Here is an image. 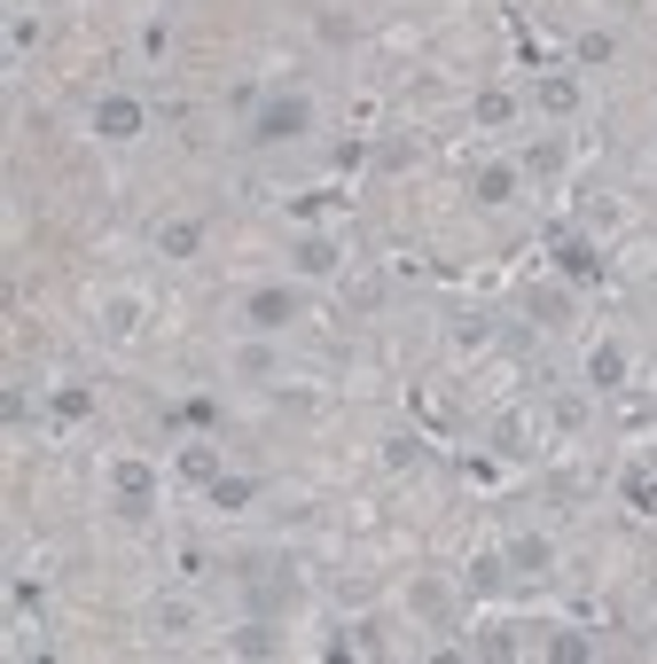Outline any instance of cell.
I'll return each mask as SVG.
<instances>
[{
  "instance_id": "obj_1",
  "label": "cell",
  "mask_w": 657,
  "mask_h": 664,
  "mask_svg": "<svg viewBox=\"0 0 657 664\" xmlns=\"http://www.w3.org/2000/svg\"><path fill=\"white\" fill-rule=\"evenodd\" d=\"M305 133H313V102L305 95H274V102L251 110V133L243 141L251 149H282V141H305Z\"/></svg>"
},
{
  "instance_id": "obj_2",
  "label": "cell",
  "mask_w": 657,
  "mask_h": 664,
  "mask_svg": "<svg viewBox=\"0 0 657 664\" xmlns=\"http://www.w3.org/2000/svg\"><path fill=\"white\" fill-rule=\"evenodd\" d=\"M110 485H118V516H133V524H141V516L157 509V469H149V461H118V469H110Z\"/></svg>"
},
{
  "instance_id": "obj_3",
  "label": "cell",
  "mask_w": 657,
  "mask_h": 664,
  "mask_svg": "<svg viewBox=\"0 0 657 664\" xmlns=\"http://www.w3.org/2000/svg\"><path fill=\"white\" fill-rule=\"evenodd\" d=\"M141 126H149V110H141V95H118V87H110V95L95 102V133H103V141H133Z\"/></svg>"
},
{
  "instance_id": "obj_4",
  "label": "cell",
  "mask_w": 657,
  "mask_h": 664,
  "mask_svg": "<svg viewBox=\"0 0 657 664\" xmlns=\"http://www.w3.org/2000/svg\"><path fill=\"white\" fill-rule=\"evenodd\" d=\"M243 320H251L259 337H282V328L298 320V290H251L243 297Z\"/></svg>"
},
{
  "instance_id": "obj_5",
  "label": "cell",
  "mask_w": 657,
  "mask_h": 664,
  "mask_svg": "<svg viewBox=\"0 0 657 664\" xmlns=\"http://www.w3.org/2000/svg\"><path fill=\"white\" fill-rule=\"evenodd\" d=\"M517 181H525V164H477V173H470V196H477L485 211H502V204H517Z\"/></svg>"
},
{
  "instance_id": "obj_6",
  "label": "cell",
  "mask_w": 657,
  "mask_h": 664,
  "mask_svg": "<svg viewBox=\"0 0 657 664\" xmlns=\"http://www.w3.org/2000/svg\"><path fill=\"white\" fill-rule=\"evenodd\" d=\"M290 266H298L305 282H328V274H337V266H345V251H337V242H328V235H305V242H298V251H290Z\"/></svg>"
},
{
  "instance_id": "obj_7",
  "label": "cell",
  "mask_w": 657,
  "mask_h": 664,
  "mask_svg": "<svg viewBox=\"0 0 657 664\" xmlns=\"http://www.w3.org/2000/svg\"><path fill=\"white\" fill-rule=\"evenodd\" d=\"M556 274H563L571 290H588V282L603 274V259H595V242H580V235H571V242H556Z\"/></svg>"
},
{
  "instance_id": "obj_8",
  "label": "cell",
  "mask_w": 657,
  "mask_h": 664,
  "mask_svg": "<svg viewBox=\"0 0 657 664\" xmlns=\"http://www.w3.org/2000/svg\"><path fill=\"white\" fill-rule=\"evenodd\" d=\"M532 102H540V118H571V110H580L588 95H580V78H571V70H548Z\"/></svg>"
},
{
  "instance_id": "obj_9",
  "label": "cell",
  "mask_w": 657,
  "mask_h": 664,
  "mask_svg": "<svg viewBox=\"0 0 657 664\" xmlns=\"http://www.w3.org/2000/svg\"><path fill=\"white\" fill-rule=\"evenodd\" d=\"M509 570H517V578H548V570H556V540L525 532V540L509 547Z\"/></svg>"
},
{
  "instance_id": "obj_10",
  "label": "cell",
  "mask_w": 657,
  "mask_h": 664,
  "mask_svg": "<svg viewBox=\"0 0 657 664\" xmlns=\"http://www.w3.org/2000/svg\"><path fill=\"white\" fill-rule=\"evenodd\" d=\"M157 251H164V259H196V251H204V219H164V227H157Z\"/></svg>"
},
{
  "instance_id": "obj_11",
  "label": "cell",
  "mask_w": 657,
  "mask_h": 664,
  "mask_svg": "<svg viewBox=\"0 0 657 664\" xmlns=\"http://www.w3.org/2000/svg\"><path fill=\"white\" fill-rule=\"evenodd\" d=\"M588 383H595V391H618V383H626V352H618V345H595V352H588Z\"/></svg>"
},
{
  "instance_id": "obj_12",
  "label": "cell",
  "mask_w": 657,
  "mask_h": 664,
  "mask_svg": "<svg viewBox=\"0 0 657 664\" xmlns=\"http://www.w3.org/2000/svg\"><path fill=\"white\" fill-rule=\"evenodd\" d=\"M251 501H259V477H227V469L212 477V509H251Z\"/></svg>"
},
{
  "instance_id": "obj_13",
  "label": "cell",
  "mask_w": 657,
  "mask_h": 664,
  "mask_svg": "<svg viewBox=\"0 0 657 664\" xmlns=\"http://www.w3.org/2000/svg\"><path fill=\"white\" fill-rule=\"evenodd\" d=\"M423 461H431V454H423L416 431H391V438H384V469H423Z\"/></svg>"
},
{
  "instance_id": "obj_14",
  "label": "cell",
  "mask_w": 657,
  "mask_h": 664,
  "mask_svg": "<svg viewBox=\"0 0 657 664\" xmlns=\"http://www.w3.org/2000/svg\"><path fill=\"white\" fill-rule=\"evenodd\" d=\"M509 587V555H477L470 563V595H502Z\"/></svg>"
},
{
  "instance_id": "obj_15",
  "label": "cell",
  "mask_w": 657,
  "mask_h": 664,
  "mask_svg": "<svg viewBox=\"0 0 657 664\" xmlns=\"http://www.w3.org/2000/svg\"><path fill=\"white\" fill-rule=\"evenodd\" d=\"M149 625H157V641H181V633L196 625V610H189V602H157V610H149Z\"/></svg>"
},
{
  "instance_id": "obj_16",
  "label": "cell",
  "mask_w": 657,
  "mask_h": 664,
  "mask_svg": "<svg viewBox=\"0 0 657 664\" xmlns=\"http://www.w3.org/2000/svg\"><path fill=\"white\" fill-rule=\"evenodd\" d=\"M532 320L540 328H563L571 320V290H532Z\"/></svg>"
},
{
  "instance_id": "obj_17",
  "label": "cell",
  "mask_w": 657,
  "mask_h": 664,
  "mask_svg": "<svg viewBox=\"0 0 657 664\" xmlns=\"http://www.w3.org/2000/svg\"><path fill=\"white\" fill-rule=\"evenodd\" d=\"M509 118H517V95H502V87L477 95V126H509Z\"/></svg>"
},
{
  "instance_id": "obj_18",
  "label": "cell",
  "mask_w": 657,
  "mask_h": 664,
  "mask_svg": "<svg viewBox=\"0 0 657 664\" xmlns=\"http://www.w3.org/2000/svg\"><path fill=\"white\" fill-rule=\"evenodd\" d=\"M235 656H274V625H235Z\"/></svg>"
},
{
  "instance_id": "obj_19",
  "label": "cell",
  "mask_w": 657,
  "mask_h": 664,
  "mask_svg": "<svg viewBox=\"0 0 657 664\" xmlns=\"http://www.w3.org/2000/svg\"><path fill=\"white\" fill-rule=\"evenodd\" d=\"M235 368L251 375V383H267V375H274V352H267V337H259V345H243V352H235Z\"/></svg>"
},
{
  "instance_id": "obj_20",
  "label": "cell",
  "mask_w": 657,
  "mask_h": 664,
  "mask_svg": "<svg viewBox=\"0 0 657 664\" xmlns=\"http://www.w3.org/2000/svg\"><path fill=\"white\" fill-rule=\"evenodd\" d=\"M407 610H416V618H446V587H431V578H416V595H407Z\"/></svg>"
},
{
  "instance_id": "obj_21",
  "label": "cell",
  "mask_w": 657,
  "mask_h": 664,
  "mask_svg": "<svg viewBox=\"0 0 657 664\" xmlns=\"http://www.w3.org/2000/svg\"><path fill=\"white\" fill-rule=\"evenodd\" d=\"M345 305H353V313H376V305H384V282H376V274L345 282Z\"/></svg>"
},
{
  "instance_id": "obj_22",
  "label": "cell",
  "mask_w": 657,
  "mask_h": 664,
  "mask_svg": "<svg viewBox=\"0 0 657 664\" xmlns=\"http://www.w3.org/2000/svg\"><path fill=\"white\" fill-rule=\"evenodd\" d=\"M181 477L212 485V477H219V454H212V446H189V454H181Z\"/></svg>"
},
{
  "instance_id": "obj_23",
  "label": "cell",
  "mask_w": 657,
  "mask_h": 664,
  "mask_svg": "<svg viewBox=\"0 0 657 664\" xmlns=\"http://www.w3.org/2000/svg\"><path fill=\"white\" fill-rule=\"evenodd\" d=\"M55 414H63V423H78V414H95V391H78V383H63V391H55Z\"/></svg>"
},
{
  "instance_id": "obj_24",
  "label": "cell",
  "mask_w": 657,
  "mask_h": 664,
  "mask_svg": "<svg viewBox=\"0 0 657 664\" xmlns=\"http://www.w3.org/2000/svg\"><path fill=\"white\" fill-rule=\"evenodd\" d=\"M618 55V32H580V63H611Z\"/></svg>"
},
{
  "instance_id": "obj_25",
  "label": "cell",
  "mask_w": 657,
  "mask_h": 664,
  "mask_svg": "<svg viewBox=\"0 0 657 664\" xmlns=\"http://www.w3.org/2000/svg\"><path fill=\"white\" fill-rule=\"evenodd\" d=\"M556 164H563L556 141H532V149H525V173H556Z\"/></svg>"
},
{
  "instance_id": "obj_26",
  "label": "cell",
  "mask_w": 657,
  "mask_h": 664,
  "mask_svg": "<svg viewBox=\"0 0 657 664\" xmlns=\"http://www.w3.org/2000/svg\"><path fill=\"white\" fill-rule=\"evenodd\" d=\"M9 47H17V55L40 47V24H32V17H9Z\"/></svg>"
},
{
  "instance_id": "obj_27",
  "label": "cell",
  "mask_w": 657,
  "mask_h": 664,
  "mask_svg": "<svg viewBox=\"0 0 657 664\" xmlns=\"http://www.w3.org/2000/svg\"><path fill=\"white\" fill-rule=\"evenodd\" d=\"M649 649H657V618H649Z\"/></svg>"
}]
</instances>
